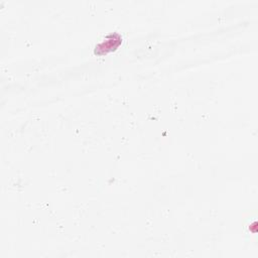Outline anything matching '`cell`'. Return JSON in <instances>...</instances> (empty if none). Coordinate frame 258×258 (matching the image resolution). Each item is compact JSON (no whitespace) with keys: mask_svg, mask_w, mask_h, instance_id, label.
<instances>
[{"mask_svg":"<svg viewBox=\"0 0 258 258\" xmlns=\"http://www.w3.org/2000/svg\"><path fill=\"white\" fill-rule=\"evenodd\" d=\"M122 42V36L117 33H111L106 36V38L98 43L95 47V53L96 54H105L109 51H112L116 49Z\"/></svg>","mask_w":258,"mask_h":258,"instance_id":"cell-1","label":"cell"}]
</instances>
